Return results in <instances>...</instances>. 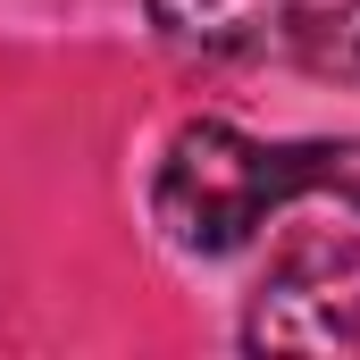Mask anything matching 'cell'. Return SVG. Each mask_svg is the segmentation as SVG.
<instances>
[{
	"mask_svg": "<svg viewBox=\"0 0 360 360\" xmlns=\"http://www.w3.org/2000/svg\"><path fill=\"white\" fill-rule=\"evenodd\" d=\"M243 352H360V243L335 226H302L269 260Z\"/></svg>",
	"mask_w": 360,
	"mask_h": 360,
	"instance_id": "cell-2",
	"label": "cell"
},
{
	"mask_svg": "<svg viewBox=\"0 0 360 360\" xmlns=\"http://www.w3.org/2000/svg\"><path fill=\"white\" fill-rule=\"evenodd\" d=\"M293 42H302V59H310L319 76H344V84H360V0H344L327 25H293Z\"/></svg>",
	"mask_w": 360,
	"mask_h": 360,
	"instance_id": "cell-4",
	"label": "cell"
},
{
	"mask_svg": "<svg viewBox=\"0 0 360 360\" xmlns=\"http://www.w3.org/2000/svg\"><path fill=\"white\" fill-rule=\"evenodd\" d=\"M151 34L193 59H252L269 42H293L302 0H143Z\"/></svg>",
	"mask_w": 360,
	"mask_h": 360,
	"instance_id": "cell-3",
	"label": "cell"
},
{
	"mask_svg": "<svg viewBox=\"0 0 360 360\" xmlns=\"http://www.w3.org/2000/svg\"><path fill=\"white\" fill-rule=\"evenodd\" d=\"M302 193H335L360 210V143H260L226 117H193L160 151L151 218L176 252L226 260L269 226V210Z\"/></svg>",
	"mask_w": 360,
	"mask_h": 360,
	"instance_id": "cell-1",
	"label": "cell"
}]
</instances>
